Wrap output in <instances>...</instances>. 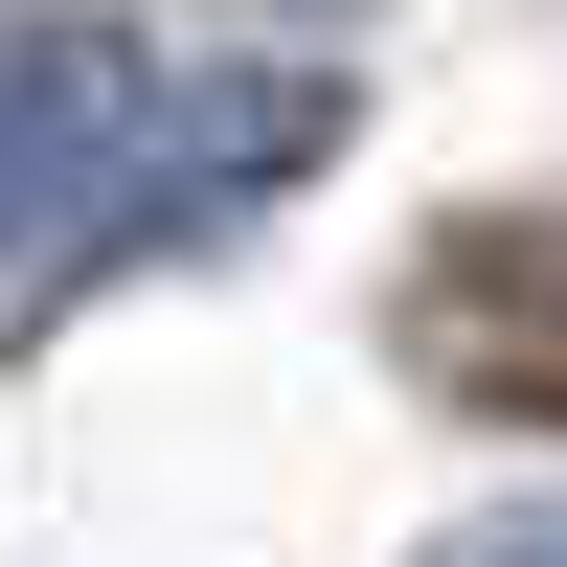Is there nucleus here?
Listing matches in <instances>:
<instances>
[{"instance_id":"obj_1","label":"nucleus","mask_w":567,"mask_h":567,"mask_svg":"<svg viewBox=\"0 0 567 567\" xmlns=\"http://www.w3.org/2000/svg\"><path fill=\"white\" fill-rule=\"evenodd\" d=\"M341 114L363 91L296 69V45H159L114 0H23V45H0V250H23V318L272 227L341 159Z\"/></svg>"},{"instance_id":"obj_2","label":"nucleus","mask_w":567,"mask_h":567,"mask_svg":"<svg viewBox=\"0 0 567 567\" xmlns=\"http://www.w3.org/2000/svg\"><path fill=\"white\" fill-rule=\"evenodd\" d=\"M409 363L477 432H567V227L545 205H454L409 250Z\"/></svg>"},{"instance_id":"obj_3","label":"nucleus","mask_w":567,"mask_h":567,"mask_svg":"<svg viewBox=\"0 0 567 567\" xmlns=\"http://www.w3.org/2000/svg\"><path fill=\"white\" fill-rule=\"evenodd\" d=\"M432 567H567V499H499V523H454Z\"/></svg>"},{"instance_id":"obj_4","label":"nucleus","mask_w":567,"mask_h":567,"mask_svg":"<svg viewBox=\"0 0 567 567\" xmlns=\"http://www.w3.org/2000/svg\"><path fill=\"white\" fill-rule=\"evenodd\" d=\"M250 23H363V0H250Z\"/></svg>"}]
</instances>
